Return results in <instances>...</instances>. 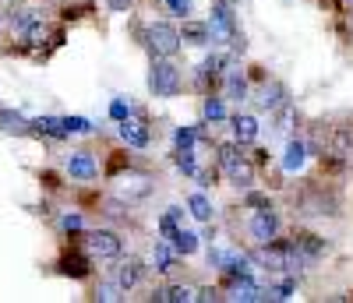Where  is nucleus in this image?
Returning a JSON list of instances; mask_svg holds the SVG:
<instances>
[{"label": "nucleus", "mask_w": 353, "mask_h": 303, "mask_svg": "<svg viewBox=\"0 0 353 303\" xmlns=\"http://www.w3.org/2000/svg\"><path fill=\"white\" fill-rule=\"evenodd\" d=\"M248 208H272L269 198H261V194H248Z\"/></svg>", "instance_id": "40"}, {"label": "nucleus", "mask_w": 353, "mask_h": 303, "mask_svg": "<svg viewBox=\"0 0 353 303\" xmlns=\"http://www.w3.org/2000/svg\"><path fill=\"white\" fill-rule=\"evenodd\" d=\"M149 92H152L156 99H173L176 92H181V67H176L170 56H152Z\"/></svg>", "instance_id": "2"}, {"label": "nucleus", "mask_w": 353, "mask_h": 303, "mask_svg": "<svg viewBox=\"0 0 353 303\" xmlns=\"http://www.w3.org/2000/svg\"><path fill=\"white\" fill-rule=\"evenodd\" d=\"M230 124H233V141H237V145H251L258 138V120L251 113H237Z\"/></svg>", "instance_id": "11"}, {"label": "nucleus", "mask_w": 353, "mask_h": 303, "mask_svg": "<svg viewBox=\"0 0 353 303\" xmlns=\"http://www.w3.org/2000/svg\"><path fill=\"white\" fill-rule=\"evenodd\" d=\"M350 148H353V131L350 127H339L336 131V156H346Z\"/></svg>", "instance_id": "35"}, {"label": "nucleus", "mask_w": 353, "mask_h": 303, "mask_svg": "<svg viewBox=\"0 0 353 303\" xmlns=\"http://www.w3.org/2000/svg\"><path fill=\"white\" fill-rule=\"evenodd\" d=\"M181 216H184V211L181 208H166V216L159 219V236H173V229H176V222H181Z\"/></svg>", "instance_id": "32"}, {"label": "nucleus", "mask_w": 353, "mask_h": 303, "mask_svg": "<svg viewBox=\"0 0 353 303\" xmlns=\"http://www.w3.org/2000/svg\"><path fill=\"white\" fill-rule=\"evenodd\" d=\"M170 247H173V254H194L198 251V236L191 233V229H181V226H176L173 229V236H170Z\"/></svg>", "instance_id": "19"}, {"label": "nucleus", "mask_w": 353, "mask_h": 303, "mask_svg": "<svg viewBox=\"0 0 353 303\" xmlns=\"http://www.w3.org/2000/svg\"><path fill=\"white\" fill-rule=\"evenodd\" d=\"M110 116L117 120V124H121L124 116H131V106H128L124 99H113V103H110Z\"/></svg>", "instance_id": "37"}, {"label": "nucleus", "mask_w": 353, "mask_h": 303, "mask_svg": "<svg viewBox=\"0 0 353 303\" xmlns=\"http://www.w3.org/2000/svg\"><path fill=\"white\" fill-rule=\"evenodd\" d=\"M209 264L223 271L226 282H230V279H241V275H251V258H248V254H241V251H223V247H212V251H209Z\"/></svg>", "instance_id": "4"}, {"label": "nucleus", "mask_w": 353, "mask_h": 303, "mask_svg": "<svg viewBox=\"0 0 353 303\" xmlns=\"http://www.w3.org/2000/svg\"><path fill=\"white\" fill-rule=\"evenodd\" d=\"M28 127L32 131H39V134H46V138H71L68 134V127H64V116H36V120H28Z\"/></svg>", "instance_id": "12"}, {"label": "nucleus", "mask_w": 353, "mask_h": 303, "mask_svg": "<svg viewBox=\"0 0 353 303\" xmlns=\"http://www.w3.org/2000/svg\"><path fill=\"white\" fill-rule=\"evenodd\" d=\"M244 96H248V74H244L241 67H230V71H226V99L241 103Z\"/></svg>", "instance_id": "18"}, {"label": "nucleus", "mask_w": 353, "mask_h": 303, "mask_svg": "<svg viewBox=\"0 0 353 303\" xmlns=\"http://www.w3.org/2000/svg\"><path fill=\"white\" fill-rule=\"evenodd\" d=\"M145 46H149L152 56H176V50L184 43H181V32L170 21H152L145 28Z\"/></svg>", "instance_id": "3"}, {"label": "nucleus", "mask_w": 353, "mask_h": 303, "mask_svg": "<svg viewBox=\"0 0 353 303\" xmlns=\"http://www.w3.org/2000/svg\"><path fill=\"white\" fill-rule=\"evenodd\" d=\"M201 138H205V124H188V127H176V134H173L176 148H194Z\"/></svg>", "instance_id": "24"}, {"label": "nucleus", "mask_w": 353, "mask_h": 303, "mask_svg": "<svg viewBox=\"0 0 353 303\" xmlns=\"http://www.w3.org/2000/svg\"><path fill=\"white\" fill-rule=\"evenodd\" d=\"M201 113H205V120H209V124H216V120H226V103L216 99V96H209V99H205V106H201Z\"/></svg>", "instance_id": "28"}, {"label": "nucleus", "mask_w": 353, "mask_h": 303, "mask_svg": "<svg viewBox=\"0 0 353 303\" xmlns=\"http://www.w3.org/2000/svg\"><path fill=\"white\" fill-rule=\"evenodd\" d=\"M248 229H251V236L258 240V244H269V240L279 236V216L272 208H258L251 216V222H248Z\"/></svg>", "instance_id": "7"}, {"label": "nucleus", "mask_w": 353, "mask_h": 303, "mask_svg": "<svg viewBox=\"0 0 353 303\" xmlns=\"http://www.w3.org/2000/svg\"><path fill=\"white\" fill-rule=\"evenodd\" d=\"M121 138H124L128 148H149L152 131L145 127V120H138V116H124V120H121Z\"/></svg>", "instance_id": "8"}, {"label": "nucleus", "mask_w": 353, "mask_h": 303, "mask_svg": "<svg viewBox=\"0 0 353 303\" xmlns=\"http://www.w3.org/2000/svg\"><path fill=\"white\" fill-rule=\"evenodd\" d=\"M166 8H170L176 18H188V14H191V0H166Z\"/></svg>", "instance_id": "38"}, {"label": "nucleus", "mask_w": 353, "mask_h": 303, "mask_svg": "<svg viewBox=\"0 0 353 303\" xmlns=\"http://www.w3.org/2000/svg\"><path fill=\"white\" fill-rule=\"evenodd\" d=\"M64 169H68L71 180H81V184L99 176V163H96L92 152H71V156L64 159Z\"/></svg>", "instance_id": "6"}, {"label": "nucleus", "mask_w": 353, "mask_h": 303, "mask_svg": "<svg viewBox=\"0 0 353 303\" xmlns=\"http://www.w3.org/2000/svg\"><path fill=\"white\" fill-rule=\"evenodd\" d=\"M149 191H152V184H149V176H138V180H124V187H121V198L131 205V201H141V198H149Z\"/></svg>", "instance_id": "23"}, {"label": "nucleus", "mask_w": 353, "mask_h": 303, "mask_svg": "<svg viewBox=\"0 0 353 303\" xmlns=\"http://www.w3.org/2000/svg\"><path fill=\"white\" fill-rule=\"evenodd\" d=\"M226 4H237V0H226Z\"/></svg>", "instance_id": "42"}, {"label": "nucleus", "mask_w": 353, "mask_h": 303, "mask_svg": "<svg viewBox=\"0 0 353 303\" xmlns=\"http://www.w3.org/2000/svg\"><path fill=\"white\" fill-rule=\"evenodd\" d=\"M283 99H286V88H283L279 81H269V85L261 88V99H258V106L272 113V109H279V106H283Z\"/></svg>", "instance_id": "20"}, {"label": "nucleus", "mask_w": 353, "mask_h": 303, "mask_svg": "<svg viewBox=\"0 0 353 303\" xmlns=\"http://www.w3.org/2000/svg\"><path fill=\"white\" fill-rule=\"evenodd\" d=\"M230 64V56H223V53H212L209 60H205V64L198 67V85L205 88V85H209V81H216L219 74H223V67Z\"/></svg>", "instance_id": "16"}, {"label": "nucleus", "mask_w": 353, "mask_h": 303, "mask_svg": "<svg viewBox=\"0 0 353 303\" xmlns=\"http://www.w3.org/2000/svg\"><path fill=\"white\" fill-rule=\"evenodd\" d=\"M0 131H8V134H28L32 127H28V120L14 109H0Z\"/></svg>", "instance_id": "21"}, {"label": "nucleus", "mask_w": 353, "mask_h": 303, "mask_svg": "<svg viewBox=\"0 0 353 303\" xmlns=\"http://www.w3.org/2000/svg\"><path fill=\"white\" fill-rule=\"evenodd\" d=\"M205 25H209V32H212V43H230L233 50H244V36L237 32V14H233V4L216 0V4H212V18Z\"/></svg>", "instance_id": "1"}, {"label": "nucleus", "mask_w": 353, "mask_h": 303, "mask_svg": "<svg viewBox=\"0 0 353 303\" xmlns=\"http://www.w3.org/2000/svg\"><path fill=\"white\" fill-rule=\"evenodd\" d=\"M21 36H25V43H32V46H39V43H43V36H46V25H43V18H36V21L28 25V28H25Z\"/></svg>", "instance_id": "33"}, {"label": "nucleus", "mask_w": 353, "mask_h": 303, "mask_svg": "<svg viewBox=\"0 0 353 303\" xmlns=\"http://www.w3.org/2000/svg\"><path fill=\"white\" fill-rule=\"evenodd\" d=\"M85 244H88V254L103 258V261H117V258H121V251H124L121 236L110 233V229H92V233L85 236Z\"/></svg>", "instance_id": "5"}, {"label": "nucleus", "mask_w": 353, "mask_h": 303, "mask_svg": "<svg viewBox=\"0 0 353 303\" xmlns=\"http://www.w3.org/2000/svg\"><path fill=\"white\" fill-rule=\"evenodd\" d=\"M181 43H191V46H209V43H212V32H209V25H205V21H184Z\"/></svg>", "instance_id": "17"}, {"label": "nucleus", "mask_w": 353, "mask_h": 303, "mask_svg": "<svg viewBox=\"0 0 353 303\" xmlns=\"http://www.w3.org/2000/svg\"><path fill=\"white\" fill-rule=\"evenodd\" d=\"M188 208H191V216H194L198 222H205V226H209V222H212V201H209V198H205L201 191H194V194L188 198Z\"/></svg>", "instance_id": "22"}, {"label": "nucleus", "mask_w": 353, "mask_h": 303, "mask_svg": "<svg viewBox=\"0 0 353 303\" xmlns=\"http://www.w3.org/2000/svg\"><path fill=\"white\" fill-rule=\"evenodd\" d=\"M152 261H156V271H163V275H170V271H173V247H170V244H163V240H156Z\"/></svg>", "instance_id": "26"}, {"label": "nucleus", "mask_w": 353, "mask_h": 303, "mask_svg": "<svg viewBox=\"0 0 353 303\" xmlns=\"http://www.w3.org/2000/svg\"><path fill=\"white\" fill-rule=\"evenodd\" d=\"M61 226H64V233H81L85 229V219L78 216V211H68V216L61 219Z\"/></svg>", "instance_id": "36"}, {"label": "nucleus", "mask_w": 353, "mask_h": 303, "mask_svg": "<svg viewBox=\"0 0 353 303\" xmlns=\"http://www.w3.org/2000/svg\"><path fill=\"white\" fill-rule=\"evenodd\" d=\"M173 166L181 169L184 176H194V173H198V159H194V148H176V152H173Z\"/></svg>", "instance_id": "25"}, {"label": "nucleus", "mask_w": 353, "mask_h": 303, "mask_svg": "<svg viewBox=\"0 0 353 303\" xmlns=\"http://www.w3.org/2000/svg\"><path fill=\"white\" fill-rule=\"evenodd\" d=\"M230 300L254 303V300H265V289H261L251 275H241V279H230Z\"/></svg>", "instance_id": "10"}, {"label": "nucleus", "mask_w": 353, "mask_h": 303, "mask_svg": "<svg viewBox=\"0 0 353 303\" xmlns=\"http://www.w3.org/2000/svg\"><path fill=\"white\" fill-rule=\"evenodd\" d=\"M141 275H145V264H141L138 258H128V261L117 264V271H113V282L128 293V289H134V286L141 282Z\"/></svg>", "instance_id": "9"}, {"label": "nucleus", "mask_w": 353, "mask_h": 303, "mask_svg": "<svg viewBox=\"0 0 353 303\" xmlns=\"http://www.w3.org/2000/svg\"><path fill=\"white\" fill-rule=\"evenodd\" d=\"M226 176H230V184L237 187V191H251L254 187V166L248 159H237V163L226 169Z\"/></svg>", "instance_id": "13"}, {"label": "nucleus", "mask_w": 353, "mask_h": 303, "mask_svg": "<svg viewBox=\"0 0 353 303\" xmlns=\"http://www.w3.org/2000/svg\"><path fill=\"white\" fill-rule=\"evenodd\" d=\"M64 271H68V275H78V279H81V275H85V271H88V264H85L81 258H74V261L68 258V261H64Z\"/></svg>", "instance_id": "39"}, {"label": "nucleus", "mask_w": 353, "mask_h": 303, "mask_svg": "<svg viewBox=\"0 0 353 303\" xmlns=\"http://www.w3.org/2000/svg\"><path fill=\"white\" fill-rule=\"evenodd\" d=\"M96 300L99 303H117V300H124V289L117 282H99L96 286Z\"/></svg>", "instance_id": "29"}, {"label": "nucleus", "mask_w": 353, "mask_h": 303, "mask_svg": "<svg viewBox=\"0 0 353 303\" xmlns=\"http://www.w3.org/2000/svg\"><path fill=\"white\" fill-rule=\"evenodd\" d=\"M64 127H68V134H88L92 131V124H88L85 116H64Z\"/></svg>", "instance_id": "34"}, {"label": "nucleus", "mask_w": 353, "mask_h": 303, "mask_svg": "<svg viewBox=\"0 0 353 303\" xmlns=\"http://www.w3.org/2000/svg\"><path fill=\"white\" fill-rule=\"evenodd\" d=\"M216 152H219V156H216V163H219V169H223V173H226V169H230L233 163H237V159H244V156H241V145H237V141H226V145H219Z\"/></svg>", "instance_id": "27"}, {"label": "nucleus", "mask_w": 353, "mask_h": 303, "mask_svg": "<svg viewBox=\"0 0 353 303\" xmlns=\"http://www.w3.org/2000/svg\"><path fill=\"white\" fill-rule=\"evenodd\" d=\"M131 4H134V0H106V8H110V11H128Z\"/></svg>", "instance_id": "41"}, {"label": "nucleus", "mask_w": 353, "mask_h": 303, "mask_svg": "<svg viewBox=\"0 0 353 303\" xmlns=\"http://www.w3.org/2000/svg\"><path fill=\"white\" fill-rule=\"evenodd\" d=\"M293 289H297V279H283L279 286H269V289H265V300H290Z\"/></svg>", "instance_id": "31"}, {"label": "nucleus", "mask_w": 353, "mask_h": 303, "mask_svg": "<svg viewBox=\"0 0 353 303\" xmlns=\"http://www.w3.org/2000/svg\"><path fill=\"white\" fill-rule=\"evenodd\" d=\"M194 296H198V289H191V286H163L152 293L156 303H191Z\"/></svg>", "instance_id": "15"}, {"label": "nucleus", "mask_w": 353, "mask_h": 303, "mask_svg": "<svg viewBox=\"0 0 353 303\" xmlns=\"http://www.w3.org/2000/svg\"><path fill=\"white\" fill-rule=\"evenodd\" d=\"M39 18V11H28V8H18V11H11V28L14 32H25L28 25H32Z\"/></svg>", "instance_id": "30"}, {"label": "nucleus", "mask_w": 353, "mask_h": 303, "mask_svg": "<svg viewBox=\"0 0 353 303\" xmlns=\"http://www.w3.org/2000/svg\"><path fill=\"white\" fill-rule=\"evenodd\" d=\"M304 163H307V141L293 138V141L286 145V156H283V169H286V173H297V169H304Z\"/></svg>", "instance_id": "14"}]
</instances>
